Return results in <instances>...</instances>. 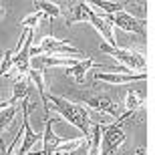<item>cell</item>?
<instances>
[{
	"label": "cell",
	"mask_w": 155,
	"mask_h": 155,
	"mask_svg": "<svg viewBox=\"0 0 155 155\" xmlns=\"http://www.w3.org/2000/svg\"><path fill=\"white\" fill-rule=\"evenodd\" d=\"M135 155H147V149H145V147H139V149L135 151Z\"/></svg>",
	"instance_id": "cell-19"
},
{
	"label": "cell",
	"mask_w": 155,
	"mask_h": 155,
	"mask_svg": "<svg viewBox=\"0 0 155 155\" xmlns=\"http://www.w3.org/2000/svg\"><path fill=\"white\" fill-rule=\"evenodd\" d=\"M145 103V91H129L127 93V99H125V109L127 113H135V111Z\"/></svg>",
	"instance_id": "cell-12"
},
{
	"label": "cell",
	"mask_w": 155,
	"mask_h": 155,
	"mask_svg": "<svg viewBox=\"0 0 155 155\" xmlns=\"http://www.w3.org/2000/svg\"><path fill=\"white\" fill-rule=\"evenodd\" d=\"M45 18V14H40V12H36V14H30V16H26L20 22V26L22 28H30V30H35V26H38V22Z\"/></svg>",
	"instance_id": "cell-18"
},
{
	"label": "cell",
	"mask_w": 155,
	"mask_h": 155,
	"mask_svg": "<svg viewBox=\"0 0 155 155\" xmlns=\"http://www.w3.org/2000/svg\"><path fill=\"white\" fill-rule=\"evenodd\" d=\"M93 67H99L93 58H83V61H77L73 67H69V69L64 71L69 77H73V79L77 81V83H85V75H87V71L93 69Z\"/></svg>",
	"instance_id": "cell-11"
},
{
	"label": "cell",
	"mask_w": 155,
	"mask_h": 155,
	"mask_svg": "<svg viewBox=\"0 0 155 155\" xmlns=\"http://www.w3.org/2000/svg\"><path fill=\"white\" fill-rule=\"evenodd\" d=\"M38 63L42 67H64V69H69L73 64L77 63V58H64V57H42L38 58Z\"/></svg>",
	"instance_id": "cell-15"
},
{
	"label": "cell",
	"mask_w": 155,
	"mask_h": 155,
	"mask_svg": "<svg viewBox=\"0 0 155 155\" xmlns=\"http://www.w3.org/2000/svg\"><path fill=\"white\" fill-rule=\"evenodd\" d=\"M133 113H125L117 119L115 125L105 127L101 125V153L99 155H115L117 149L125 143V131H123V123H125Z\"/></svg>",
	"instance_id": "cell-3"
},
{
	"label": "cell",
	"mask_w": 155,
	"mask_h": 155,
	"mask_svg": "<svg viewBox=\"0 0 155 155\" xmlns=\"http://www.w3.org/2000/svg\"><path fill=\"white\" fill-rule=\"evenodd\" d=\"M109 20L111 26H117V28H123L127 32H135L139 36H147V30H145V20H139V18L131 16V14H127V12H117V14H109V16H105Z\"/></svg>",
	"instance_id": "cell-6"
},
{
	"label": "cell",
	"mask_w": 155,
	"mask_h": 155,
	"mask_svg": "<svg viewBox=\"0 0 155 155\" xmlns=\"http://www.w3.org/2000/svg\"><path fill=\"white\" fill-rule=\"evenodd\" d=\"M4 16V8H2V6H0V18Z\"/></svg>",
	"instance_id": "cell-20"
},
{
	"label": "cell",
	"mask_w": 155,
	"mask_h": 155,
	"mask_svg": "<svg viewBox=\"0 0 155 155\" xmlns=\"http://www.w3.org/2000/svg\"><path fill=\"white\" fill-rule=\"evenodd\" d=\"M147 73H95V81H105L111 85H127L135 81H145Z\"/></svg>",
	"instance_id": "cell-8"
},
{
	"label": "cell",
	"mask_w": 155,
	"mask_h": 155,
	"mask_svg": "<svg viewBox=\"0 0 155 155\" xmlns=\"http://www.w3.org/2000/svg\"><path fill=\"white\" fill-rule=\"evenodd\" d=\"M14 115H16V105H10V107H6V109L0 111V133L12 123Z\"/></svg>",
	"instance_id": "cell-16"
},
{
	"label": "cell",
	"mask_w": 155,
	"mask_h": 155,
	"mask_svg": "<svg viewBox=\"0 0 155 155\" xmlns=\"http://www.w3.org/2000/svg\"><path fill=\"white\" fill-rule=\"evenodd\" d=\"M32 6H36V12L45 14V16H51V18H57V16H61V14H63V12H61V8H58L57 4H52V2L35 0V2H32Z\"/></svg>",
	"instance_id": "cell-14"
},
{
	"label": "cell",
	"mask_w": 155,
	"mask_h": 155,
	"mask_svg": "<svg viewBox=\"0 0 155 155\" xmlns=\"http://www.w3.org/2000/svg\"><path fill=\"white\" fill-rule=\"evenodd\" d=\"M12 71V51H4V57L0 61V77H10Z\"/></svg>",
	"instance_id": "cell-17"
},
{
	"label": "cell",
	"mask_w": 155,
	"mask_h": 155,
	"mask_svg": "<svg viewBox=\"0 0 155 155\" xmlns=\"http://www.w3.org/2000/svg\"><path fill=\"white\" fill-rule=\"evenodd\" d=\"M28 91H30L28 83H14V95L10 97V101H6V103H0V111L6 109V107H10V105H16L18 99H26Z\"/></svg>",
	"instance_id": "cell-13"
},
{
	"label": "cell",
	"mask_w": 155,
	"mask_h": 155,
	"mask_svg": "<svg viewBox=\"0 0 155 155\" xmlns=\"http://www.w3.org/2000/svg\"><path fill=\"white\" fill-rule=\"evenodd\" d=\"M89 22L95 26V28L103 35L105 38V45H109V46H115V38H113V26L109 24V20L105 18V14H97V12H93V16Z\"/></svg>",
	"instance_id": "cell-9"
},
{
	"label": "cell",
	"mask_w": 155,
	"mask_h": 155,
	"mask_svg": "<svg viewBox=\"0 0 155 155\" xmlns=\"http://www.w3.org/2000/svg\"><path fill=\"white\" fill-rule=\"evenodd\" d=\"M20 107H22V145H20L18 151H14V155H28V151L40 141V135L35 133L32 127H30V121H28V111H30L28 99H22V101H20Z\"/></svg>",
	"instance_id": "cell-5"
},
{
	"label": "cell",
	"mask_w": 155,
	"mask_h": 155,
	"mask_svg": "<svg viewBox=\"0 0 155 155\" xmlns=\"http://www.w3.org/2000/svg\"><path fill=\"white\" fill-rule=\"evenodd\" d=\"M101 52H105V54H111V57L115 58V61H119L121 64H123V69H131V71H141V73H145V58L139 54V52H133V51H127V48H119V46H109V45H101V48H99Z\"/></svg>",
	"instance_id": "cell-4"
},
{
	"label": "cell",
	"mask_w": 155,
	"mask_h": 155,
	"mask_svg": "<svg viewBox=\"0 0 155 155\" xmlns=\"http://www.w3.org/2000/svg\"><path fill=\"white\" fill-rule=\"evenodd\" d=\"M93 16V10L89 8L87 2H73L71 4V10L67 14V24H73V22H81V20H85L89 22Z\"/></svg>",
	"instance_id": "cell-10"
},
{
	"label": "cell",
	"mask_w": 155,
	"mask_h": 155,
	"mask_svg": "<svg viewBox=\"0 0 155 155\" xmlns=\"http://www.w3.org/2000/svg\"><path fill=\"white\" fill-rule=\"evenodd\" d=\"M38 54H58V57L77 58V61H81V58L85 57V52L75 48L67 38L57 40V38H52V36H45V38L40 40L38 46H30V57L36 58Z\"/></svg>",
	"instance_id": "cell-2"
},
{
	"label": "cell",
	"mask_w": 155,
	"mask_h": 155,
	"mask_svg": "<svg viewBox=\"0 0 155 155\" xmlns=\"http://www.w3.org/2000/svg\"><path fill=\"white\" fill-rule=\"evenodd\" d=\"M46 97H48V105L52 103V109L57 111L63 119L69 121L71 125H75L77 129L85 135V141H87L89 135H91V119H89L87 109H83V107H79V105H75V103H71V101H67V99H63V97H57V95H46Z\"/></svg>",
	"instance_id": "cell-1"
},
{
	"label": "cell",
	"mask_w": 155,
	"mask_h": 155,
	"mask_svg": "<svg viewBox=\"0 0 155 155\" xmlns=\"http://www.w3.org/2000/svg\"><path fill=\"white\" fill-rule=\"evenodd\" d=\"M77 99L83 101V103H87V105H91L93 109L101 111V113H107V115L117 117V119L121 117L117 105L113 103L111 97H107V95H99V93H77Z\"/></svg>",
	"instance_id": "cell-7"
}]
</instances>
